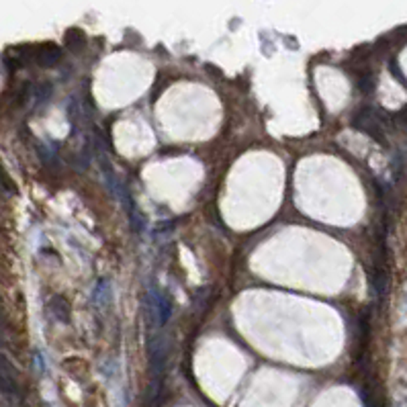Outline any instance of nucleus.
<instances>
[{
    "instance_id": "1",
    "label": "nucleus",
    "mask_w": 407,
    "mask_h": 407,
    "mask_svg": "<svg viewBox=\"0 0 407 407\" xmlns=\"http://www.w3.org/2000/svg\"><path fill=\"white\" fill-rule=\"evenodd\" d=\"M0 393L6 397H19L21 385H19V373L15 364L0 352Z\"/></svg>"
},
{
    "instance_id": "2",
    "label": "nucleus",
    "mask_w": 407,
    "mask_h": 407,
    "mask_svg": "<svg viewBox=\"0 0 407 407\" xmlns=\"http://www.w3.org/2000/svg\"><path fill=\"white\" fill-rule=\"evenodd\" d=\"M150 297H152V305H154L158 323L166 325L172 317V299H170V295L164 293V291H152Z\"/></svg>"
},
{
    "instance_id": "3",
    "label": "nucleus",
    "mask_w": 407,
    "mask_h": 407,
    "mask_svg": "<svg viewBox=\"0 0 407 407\" xmlns=\"http://www.w3.org/2000/svg\"><path fill=\"white\" fill-rule=\"evenodd\" d=\"M39 66L43 68H52L62 60V49L56 45V43H43L35 49V56H33Z\"/></svg>"
},
{
    "instance_id": "4",
    "label": "nucleus",
    "mask_w": 407,
    "mask_h": 407,
    "mask_svg": "<svg viewBox=\"0 0 407 407\" xmlns=\"http://www.w3.org/2000/svg\"><path fill=\"white\" fill-rule=\"evenodd\" d=\"M49 309H52V314H54V317L58 321H62V323L70 321V305H68V301L63 297H60V295H56V297L49 299Z\"/></svg>"
},
{
    "instance_id": "5",
    "label": "nucleus",
    "mask_w": 407,
    "mask_h": 407,
    "mask_svg": "<svg viewBox=\"0 0 407 407\" xmlns=\"http://www.w3.org/2000/svg\"><path fill=\"white\" fill-rule=\"evenodd\" d=\"M93 299L98 303V305H100V307L109 305V303H111V299H113V289H111V282L107 281V279H102V281L96 282Z\"/></svg>"
},
{
    "instance_id": "6",
    "label": "nucleus",
    "mask_w": 407,
    "mask_h": 407,
    "mask_svg": "<svg viewBox=\"0 0 407 407\" xmlns=\"http://www.w3.org/2000/svg\"><path fill=\"white\" fill-rule=\"evenodd\" d=\"M49 94H52V86L49 84H39L35 89V100L37 102H45L49 98Z\"/></svg>"
},
{
    "instance_id": "7",
    "label": "nucleus",
    "mask_w": 407,
    "mask_h": 407,
    "mask_svg": "<svg viewBox=\"0 0 407 407\" xmlns=\"http://www.w3.org/2000/svg\"><path fill=\"white\" fill-rule=\"evenodd\" d=\"M41 407H54V406H52V404H43V406H41Z\"/></svg>"
},
{
    "instance_id": "8",
    "label": "nucleus",
    "mask_w": 407,
    "mask_h": 407,
    "mask_svg": "<svg viewBox=\"0 0 407 407\" xmlns=\"http://www.w3.org/2000/svg\"><path fill=\"white\" fill-rule=\"evenodd\" d=\"M0 340H2V328H0Z\"/></svg>"
}]
</instances>
